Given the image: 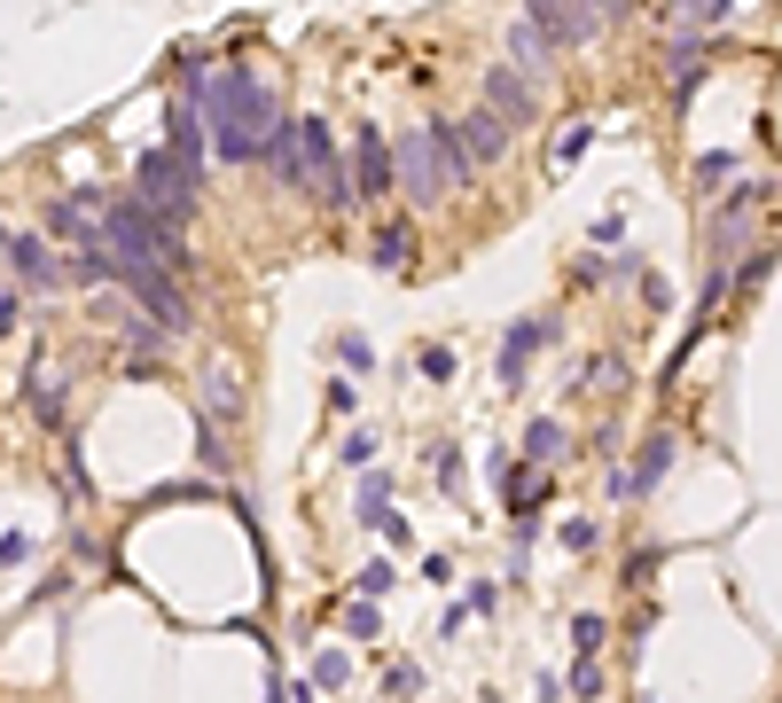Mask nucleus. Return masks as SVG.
<instances>
[{"label":"nucleus","mask_w":782,"mask_h":703,"mask_svg":"<svg viewBox=\"0 0 782 703\" xmlns=\"http://www.w3.org/2000/svg\"><path fill=\"white\" fill-rule=\"evenodd\" d=\"M619 235H626V212H602V219H594V242H602V250H611Z\"/></svg>","instance_id":"37998d69"},{"label":"nucleus","mask_w":782,"mask_h":703,"mask_svg":"<svg viewBox=\"0 0 782 703\" xmlns=\"http://www.w3.org/2000/svg\"><path fill=\"white\" fill-rule=\"evenodd\" d=\"M368 267H376V274H407V267H415V219H376Z\"/></svg>","instance_id":"2eb2a0df"},{"label":"nucleus","mask_w":782,"mask_h":703,"mask_svg":"<svg viewBox=\"0 0 782 703\" xmlns=\"http://www.w3.org/2000/svg\"><path fill=\"white\" fill-rule=\"evenodd\" d=\"M462 609H470V618H493V609H501V586H493V578H470Z\"/></svg>","instance_id":"c9c22d12"},{"label":"nucleus","mask_w":782,"mask_h":703,"mask_svg":"<svg viewBox=\"0 0 782 703\" xmlns=\"http://www.w3.org/2000/svg\"><path fill=\"white\" fill-rule=\"evenodd\" d=\"M353 407H361V383L336 376V383H329V414H353Z\"/></svg>","instance_id":"ea45409f"},{"label":"nucleus","mask_w":782,"mask_h":703,"mask_svg":"<svg viewBox=\"0 0 782 703\" xmlns=\"http://www.w3.org/2000/svg\"><path fill=\"white\" fill-rule=\"evenodd\" d=\"M602 634H611V626H602V618H594V609H587V618H571V649H579V664H594V649H602Z\"/></svg>","instance_id":"2f4dec72"},{"label":"nucleus","mask_w":782,"mask_h":703,"mask_svg":"<svg viewBox=\"0 0 782 703\" xmlns=\"http://www.w3.org/2000/svg\"><path fill=\"white\" fill-rule=\"evenodd\" d=\"M376 446H384V437H376V430H353V437H344V446H336V462L368 477V462H376Z\"/></svg>","instance_id":"c85d7f7f"},{"label":"nucleus","mask_w":782,"mask_h":703,"mask_svg":"<svg viewBox=\"0 0 782 703\" xmlns=\"http://www.w3.org/2000/svg\"><path fill=\"white\" fill-rule=\"evenodd\" d=\"M665 71H673V102H688L705 86V40H673L665 47Z\"/></svg>","instance_id":"6ab92c4d"},{"label":"nucleus","mask_w":782,"mask_h":703,"mask_svg":"<svg viewBox=\"0 0 782 703\" xmlns=\"http://www.w3.org/2000/svg\"><path fill=\"white\" fill-rule=\"evenodd\" d=\"M126 344H133V360H157V352H164V328H157V321H126Z\"/></svg>","instance_id":"72a5a7b5"},{"label":"nucleus","mask_w":782,"mask_h":703,"mask_svg":"<svg viewBox=\"0 0 782 703\" xmlns=\"http://www.w3.org/2000/svg\"><path fill=\"white\" fill-rule=\"evenodd\" d=\"M587 149H594V118H571V126H564V133L548 141V172H571V164H579Z\"/></svg>","instance_id":"412c9836"},{"label":"nucleus","mask_w":782,"mask_h":703,"mask_svg":"<svg viewBox=\"0 0 782 703\" xmlns=\"http://www.w3.org/2000/svg\"><path fill=\"white\" fill-rule=\"evenodd\" d=\"M564 454H571V430H564L556 414H533V422H525V462H533V469H556Z\"/></svg>","instance_id":"a211bd4d"},{"label":"nucleus","mask_w":782,"mask_h":703,"mask_svg":"<svg viewBox=\"0 0 782 703\" xmlns=\"http://www.w3.org/2000/svg\"><path fill=\"white\" fill-rule=\"evenodd\" d=\"M344 680H353V657H344V649H321L313 672H306V688H344Z\"/></svg>","instance_id":"bb28decb"},{"label":"nucleus","mask_w":782,"mask_h":703,"mask_svg":"<svg viewBox=\"0 0 782 703\" xmlns=\"http://www.w3.org/2000/svg\"><path fill=\"white\" fill-rule=\"evenodd\" d=\"M485 110L516 133V126H533V118H540V95H533V86L516 78L508 63H493V71H485Z\"/></svg>","instance_id":"9d476101"},{"label":"nucleus","mask_w":782,"mask_h":703,"mask_svg":"<svg viewBox=\"0 0 782 703\" xmlns=\"http://www.w3.org/2000/svg\"><path fill=\"white\" fill-rule=\"evenodd\" d=\"M313 188H321V212H361V196H353V164H344V156L313 172Z\"/></svg>","instance_id":"aec40b11"},{"label":"nucleus","mask_w":782,"mask_h":703,"mask_svg":"<svg viewBox=\"0 0 782 703\" xmlns=\"http://www.w3.org/2000/svg\"><path fill=\"white\" fill-rule=\"evenodd\" d=\"M462 626H470V609H462V602H447V609H439V641H462Z\"/></svg>","instance_id":"79ce46f5"},{"label":"nucleus","mask_w":782,"mask_h":703,"mask_svg":"<svg viewBox=\"0 0 782 703\" xmlns=\"http://www.w3.org/2000/svg\"><path fill=\"white\" fill-rule=\"evenodd\" d=\"M525 24H533V32L556 47V63H564V47H587V40H602L611 24H626V0H533Z\"/></svg>","instance_id":"39448f33"},{"label":"nucleus","mask_w":782,"mask_h":703,"mask_svg":"<svg viewBox=\"0 0 782 703\" xmlns=\"http://www.w3.org/2000/svg\"><path fill=\"white\" fill-rule=\"evenodd\" d=\"M673 462H681V437H673V430H657L650 446L634 454V469H611V500H619V508H642V500L657 493V477H665Z\"/></svg>","instance_id":"0eeeda50"},{"label":"nucleus","mask_w":782,"mask_h":703,"mask_svg":"<svg viewBox=\"0 0 782 703\" xmlns=\"http://www.w3.org/2000/svg\"><path fill=\"white\" fill-rule=\"evenodd\" d=\"M594 540H602V532H594V523H587V516H571V523H564V548H571V555H587Z\"/></svg>","instance_id":"a19ab883"},{"label":"nucleus","mask_w":782,"mask_h":703,"mask_svg":"<svg viewBox=\"0 0 782 703\" xmlns=\"http://www.w3.org/2000/svg\"><path fill=\"white\" fill-rule=\"evenodd\" d=\"M204 414H219V422L235 414V376H227V368H212V376H204Z\"/></svg>","instance_id":"7c9ffc66"},{"label":"nucleus","mask_w":782,"mask_h":703,"mask_svg":"<svg viewBox=\"0 0 782 703\" xmlns=\"http://www.w3.org/2000/svg\"><path fill=\"white\" fill-rule=\"evenodd\" d=\"M336 360H344V376H353V383H361V376L376 368V344H368L361 328H344V336H336Z\"/></svg>","instance_id":"b1692460"},{"label":"nucleus","mask_w":782,"mask_h":703,"mask_svg":"<svg viewBox=\"0 0 782 703\" xmlns=\"http://www.w3.org/2000/svg\"><path fill=\"white\" fill-rule=\"evenodd\" d=\"M258 164H267V181H275V188H306V133H298V118H282V126L267 133Z\"/></svg>","instance_id":"f8f14e48"},{"label":"nucleus","mask_w":782,"mask_h":703,"mask_svg":"<svg viewBox=\"0 0 782 703\" xmlns=\"http://www.w3.org/2000/svg\"><path fill=\"white\" fill-rule=\"evenodd\" d=\"M290 110L275 102V86L267 78H250V71H212L204 86V141L219 164H258V149H267V133L282 126Z\"/></svg>","instance_id":"f257e3e1"},{"label":"nucleus","mask_w":782,"mask_h":703,"mask_svg":"<svg viewBox=\"0 0 782 703\" xmlns=\"http://www.w3.org/2000/svg\"><path fill=\"white\" fill-rule=\"evenodd\" d=\"M353 508H361V523H368V516H384V508H392V469H368V477H361V493H353Z\"/></svg>","instance_id":"a878e982"},{"label":"nucleus","mask_w":782,"mask_h":703,"mask_svg":"<svg viewBox=\"0 0 782 703\" xmlns=\"http://www.w3.org/2000/svg\"><path fill=\"white\" fill-rule=\"evenodd\" d=\"M626 383V360H619V352H594V360H587V391H619Z\"/></svg>","instance_id":"c756f323"},{"label":"nucleus","mask_w":782,"mask_h":703,"mask_svg":"<svg viewBox=\"0 0 782 703\" xmlns=\"http://www.w3.org/2000/svg\"><path fill=\"white\" fill-rule=\"evenodd\" d=\"M728 274H736L743 290H759V282L774 274V250H751V258H736V267H728Z\"/></svg>","instance_id":"f704fd0d"},{"label":"nucleus","mask_w":782,"mask_h":703,"mask_svg":"<svg viewBox=\"0 0 782 703\" xmlns=\"http://www.w3.org/2000/svg\"><path fill=\"white\" fill-rule=\"evenodd\" d=\"M774 196V181H743L736 196H720V212H713V267H728V258H736V242H743V227H751V212Z\"/></svg>","instance_id":"1a4fd4ad"},{"label":"nucleus","mask_w":782,"mask_h":703,"mask_svg":"<svg viewBox=\"0 0 782 703\" xmlns=\"http://www.w3.org/2000/svg\"><path fill=\"white\" fill-rule=\"evenodd\" d=\"M24 555H32V540H24V532H9V540H0V571H17Z\"/></svg>","instance_id":"a18cd8bd"},{"label":"nucleus","mask_w":782,"mask_h":703,"mask_svg":"<svg viewBox=\"0 0 782 703\" xmlns=\"http://www.w3.org/2000/svg\"><path fill=\"white\" fill-rule=\"evenodd\" d=\"M454 141H462L470 172H478V164H493V156H508V126H501V118H493L485 102H478L470 118H454Z\"/></svg>","instance_id":"4468645a"},{"label":"nucleus","mask_w":782,"mask_h":703,"mask_svg":"<svg viewBox=\"0 0 782 703\" xmlns=\"http://www.w3.org/2000/svg\"><path fill=\"white\" fill-rule=\"evenodd\" d=\"M501 40H508V71H516V78H525V86H533V78H548V71H556V47H548V40H540V32H533V24H525V17H516V24H508V32H501Z\"/></svg>","instance_id":"dca6fc26"},{"label":"nucleus","mask_w":782,"mask_h":703,"mask_svg":"<svg viewBox=\"0 0 782 703\" xmlns=\"http://www.w3.org/2000/svg\"><path fill=\"white\" fill-rule=\"evenodd\" d=\"M336 626L353 634V641H376V634H384V618H376V602H344V609H336Z\"/></svg>","instance_id":"cd10ccee"},{"label":"nucleus","mask_w":782,"mask_h":703,"mask_svg":"<svg viewBox=\"0 0 782 703\" xmlns=\"http://www.w3.org/2000/svg\"><path fill=\"white\" fill-rule=\"evenodd\" d=\"M470 181H478V172H470V156H462V141H454L447 118H439V126H415V133L392 141V188H399L415 212H439V204L462 196Z\"/></svg>","instance_id":"f03ea898"},{"label":"nucleus","mask_w":782,"mask_h":703,"mask_svg":"<svg viewBox=\"0 0 782 703\" xmlns=\"http://www.w3.org/2000/svg\"><path fill=\"white\" fill-rule=\"evenodd\" d=\"M126 196L149 212V219H164V227H181V219H196V196H204V172H189L181 156H172L164 141L157 149H133V181H126Z\"/></svg>","instance_id":"20e7f679"},{"label":"nucleus","mask_w":782,"mask_h":703,"mask_svg":"<svg viewBox=\"0 0 782 703\" xmlns=\"http://www.w3.org/2000/svg\"><path fill=\"white\" fill-rule=\"evenodd\" d=\"M24 383H32V414H40L47 430H63V414H71V391H55V368H32Z\"/></svg>","instance_id":"4be33fe9"},{"label":"nucleus","mask_w":782,"mask_h":703,"mask_svg":"<svg viewBox=\"0 0 782 703\" xmlns=\"http://www.w3.org/2000/svg\"><path fill=\"white\" fill-rule=\"evenodd\" d=\"M556 336H564V321H548V313L508 321V328H501V352H493V383H501V391H525V368L540 360Z\"/></svg>","instance_id":"423d86ee"},{"label":"nucleus","mask_w":782,"mask_h":703,"mask_svg":"<svg viewBox=\"0 0 782 703\" xmlns=\"http://www.w3.org/2000/svg\"><path fill=\"white\" fill-rule=\"evenodd\" d=\"M344 164H353V196H361V204L399 196V188H392V141L376 133V118H368V126H353V156H344Z\"/></svg>","instance_id":"6e6552de"},{"label":"nucleus","mask_w":782,"mask_h":703,"mask_svg":"<svg viewBox=\"0 0 782 703\" xmlns=\"http://www.w3.org/2000/svg\"><path fill=\"white\" fill-rule=\"evenodd\" d=\"M430 477H439L447 493H462V446H430Z\"/></svg>","instance_id":"473e14b6"},{"label":"nucleus","mask_w":782,"mask_h":703,"mask_svg":"<svg viewBox=\"0 0 782 703\" xmlns=\"http://www.w3.org/2000/svg\"><path fill=\"white\" fill-rule=\"evenodd\" d=\"M392 586H399V563H392V555H376V563L353 571V602H384Z\"/></svg>","instance_id":"5701e85b"},{"label":"nucleus","mask_w":782,"mask_h":703,"mask_svg":"<svg viewBox=\"0 0 782 703\" xmlns=\"http://www.w3.org/2000/svg\"><path fill=\"white\" fill-rule=\"evenodd\" d=\"M736 17V0H681V9H665V32L673 40H705V32H720Z\"/></svg>","instance_id":"f3484780"},{"label":"nucleus","mask_w":782,"mask_h":703,"mask_svg":"<svg viewBox=\"0 0 782 703\" xmlns=\"http://www.w3.org/2000/svg\"><path fill=\"white\" fill-rule=\"evenodd\" d=\"M9 242H17V227H0V274H9Z\"/></svg>","instance_id":"49530a36"},{"label":"nucleus","mask_w":782,"mask_h":703,"mask_svg":"<svg viewBox=\"0 0 782 703\" xmlns=\"http://www.w3.org/2000/svg\"><path fill=\"white\" fill-rule=\"evenodd\" d=\"M17 321H24V290H17V282H0V336H9Z\"/></svg>","instance_id":"58836bf2"},{"label":"nucleus","mask_w":782,"mask_h":703,"mask_svg":"<svg viewBox=\"0 0 782 703\" xmlns=\"http://www.w3.org/2000/svg\"><path fill=\"white\" fill-rule=\"evenodd\" d=\"M415 376L422 383H454V344H415Z\"/></svg>","instance_id":"393cba45"},{"label":"nucleus","mask_w":782,"mask_h":703,"mask_svg":"<svg viewBox=\"0 0 782 703\" xmlns=\"http://www.w3.org/2000/svg\"><path fill=\"white\" fill-rule=\"evenodd\" d=\"M368 532H376L384 548H407V516H399V508H384V516H368Z\"/></svg>","instance_id":"4c0bfd02"},{"label":"nucleus","mask_w":782,"mask_h":703,"mask_svg":"<svg viewBox=\"0 0 782 703\" xmlns=\"http://www.w3.org/2000/svg\"><path fill=\"white\" fill-rule=\"evenodd\" d=\"M9 282H17V290H55V282H63V258H55L47 235H17V242H9Z\"/></svg>","instance_id":"9b49d317"},{"label":"nucleus","mask_w":782,"mask_h":703,"mask_svg":"<svg viewBox=\"0 0 782 703\" xmlns=\"http://www.w3.org/2000/svg\"><path fill=\"white\" fill-rule=\"evenodd\" d=\"M422 578L430 586H454V555H422Z\"/></svg>","instance_id":"c03bdc74"},{"label":"nucleus","mask_w":782,"mask_h":703,"mask_svg":"<svg viewBox=\"0 0 782 703\" xmlns=\"http://www.w3.org/2000/svg\"><path fill=\"white\" fill-rule=\"evenodd\" d=\"M384 688H392L399 703H407V695H422V664H407V657H399V664L384 672Z\"/></svg>","instance_id":"e433bc0d"},{"label":"nucleus","mask_w":782,"mask_h":703,"mask_svg":"<svg viewBox=\"0 0 782 703\" xmlns=\"http://www.w3.org/2000/svg\"><path fill=\"white\" fill-rule=\"evenodd\" d=\"M103 250H110V267L164 274V282H181V274L196 267L189 235H181V227H164V219H149L126 188H118V196H103Z\"/></svg>","instance_id":"7ed1b4c3"},{"label":"nucleus","mask_w":782,"mask_h":703,"mask_svg":"<svg viewBox=\"0 0 782 703\" xmlns=\"http://www.w3.org/2000/svg\"><path fill=\"white\" fill-rule=\"evenodd\" d=\"M164 149L181 156L189 172H204V156H212V141H204V110H189L181 95H172V110H164Z\"/></svg>","instance_id":"ddd939ff"}]
</instances>
